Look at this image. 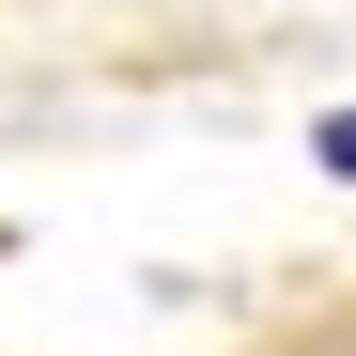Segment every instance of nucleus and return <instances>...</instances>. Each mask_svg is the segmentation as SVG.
Listing matches in <instances>:
<instances>
[{"label": "nucleus", "instance_id": "1", "mask_svg": "<svg viewBox=\"0 0 356 356\" xmlns=\"http://www.w3.org/2000/svg\"><path fill=\"white\" fill-rule=\"evenodd\" d=\"M325 170H341V186H356V108H341V124H325Z\"/></svg>", "mask_w": 356, "mask_h": 356}]
</instances>
